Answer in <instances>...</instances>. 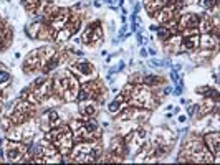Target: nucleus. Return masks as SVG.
<instances>
[{
	"label": "nucleus",
	"instance_id": "nucleus-1",
	"mask_svg": "<svg viewBox=\"0 0 220 165\" xmlns=\"http://www.w3.org/2000/svg\"><path fill=\"white\" fill-rule=\"evenodd\" d=\"M8 81H10V74L5 73V71H0V86L8 84Z\"/></svg>",
	"mask_w": 220,
	"mask_h": 165
}]
</instances>
